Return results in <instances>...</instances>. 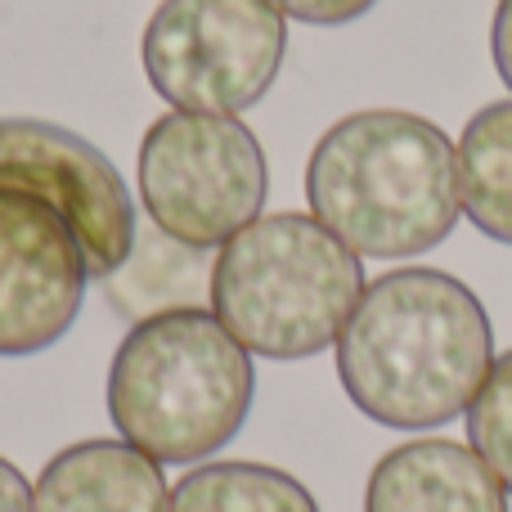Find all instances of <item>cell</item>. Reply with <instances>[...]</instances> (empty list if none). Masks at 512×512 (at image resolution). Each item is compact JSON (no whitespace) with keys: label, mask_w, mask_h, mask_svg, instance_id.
Here are the masks:
<instances>
[{"label":"cell","mask_w":512,"mask_h":512,"mask_svg":"<svg viewBox=\"0 0 512 512\" xmlns=\"http://www.w3.org/2000/svg\"><path fill=\"white\" fill-rule=\"evenodd\" d=\"M495 364V328L463 279L405 265L364 283L337 337V378L369 423L432 432L468 414Z\"/></svg>","instance_id":"1"},{"label":"cell","mask_w":512,"mask_h":512,"mask_svg":"<svg viewBox=\"0 0 512 512\" xmlns=\"http://www.w3.org/2000/svg\"><path fill=\"white\" fill-rule=\"evenodd\" d=\"M306 203L355 256L409 261L441 248L459 225V158L450 135L427 117L360 108L315 140Z\"/></svg>","instance_id":"2"},{"label":"cell","mask_w":512,"mask_h":512,"mask_svg":"<svg viewBox=\"0 0 512 512\" xmlns=\"http://www.w3.org/2000/svg\"><path fill=\"white\" fill-rule=\"evenodd\" d=\"M252 355L203 306L135 319L108 364V418L153 463H203L243 432Z\"/></svg>","instance_id":"3"},{"label":"cell","mask_w":512,"mask_h":512,"mask_svg":"<svg viewBox=\"0 0 512 512\" xmlns=\"http://www.w3.org/2000/svg\"><path fill=\"white\" fill-rule=\"evenodd\" d=\"M364 265L306 212H270L212 261V315L261 360H310L337 346L364 297Z\"/></svg>","instance_id":"4"},{"label":"cell","mask_w":512,"mask_h":512,"mask_svg":"<svg viewBox=\"0 0 512 512\" xmlns=\"http://www.w3.org/2000/svg\"><path fill=\"white\" fill-rule=\"evenodd\" d=\"M140 203L153 230L180 248H225L261 216L270 194L261 140L239 117L162 113L135 153Z\"/></svg>","instance_id":"5"},{"label":"cell","mask_w":512,"mask_h":512,"mask_svg":"<svg viewBox=\"0 0 512 512\" xmlns=\"http://www.w3.org/2000/svg\"><path fill=\"white\" fill-rule=\"evenodd\" d=\"M283 54L288 23L270 0H162L140 36L144 77L180 113H248Z\"/></svg>","instance_id":"6"},{"label":"cell","mask_w":512,"mask_h":512,"mask_svg":"<svg viewBox=\"0 0 512 512\" xmlns=\"http://www.w3.org/2000/svg\"><path fill=\"white\" fill-rule=\"evenodd\" d=\"M0 189L50 203L72 225L90 279H108L135 252V198L117 167L68 126L0 117Z\"/></svg>","instance_id":"7"},{"label":"cell","mask_w":512,"mask_h":512,"mask_svg":"<svg viewBox=\"0 0 512 512\" xmlns=\"http://www.w3.org/2000/svg\"><path fill=\"white\" fill-rule=\"evenodd\" d=\"M86 252L50 203L0 189V355L23 360L68 337L86 301Z\"/></svg>","instance_id":"8"},{"label":"cell","mask_w":512,"mask_h":512,"mask_svg":"<svg viewBox=\"0 0 512 512\" xmlns=\"http://www.w3.org/2000/svg\"><path fill=\"white\" fill-rule=\"evenodd\" d=\"M364 512H508V490L472 445L418 436L373 463Z\"/></svg>","instance_id":"9"},{"label":"cell","mask_w":512,"mask_h":512,"mask_svg":"<svg viewBox=\"0 0 512 512\" xmlns=\"http://www.w3.org/2000/svg\"><path fill=\"white\" fill-rule=\"evenodd\" d=\"M36 512H171L162 463L126 441H77L41 468L32 486Z\"/></svg>","instance_id":"10"},{"label":"cell","mask_w":512,"mask_h":512,"mask_svg":"<svg viewBox=\"0 0 512 512\" xmlns=\"http://www.w3.org/2000/svg\"><path fill=\"white\" fill-rule=\"evenodd\" d=\"M454 158L463 216L486 239L512 248V99L486 104L477 117H468Z\"/></svg>","instance_id":"11"},{"label":"cell","mask_w":512,"mask_h":512,"mask_svg":"<svg viewBox=\"0 0 512 512\" xmlns=\"http://www.w3.org/2000/svg\"><path fill=\"white\" fill-rule=\"evenodd\" d=\"M171 512H319L315 495L292 472L270 463H198L176 481Z\"/></svg>","instance_id":"12"},{"label":"cell","mask_w":512,"mask_h":512,"mask_svg":"<svg viewBox=\"0 0 512 512\" xmlns=\"http://www.w3.org/2000/svg\"><path fill=\"white\" fill-rule=\"evenodd\" d=\"M203 252L180 248L167 234H140L135 252L126 256V265L117 274H108V292H113L117 310L135 319H149L158 310H176V306H194V261Z\"/></svg>","instance_id":"13"},{"label":"cell","mask_w":512,"mask_h":512,"mask_svg":"<svg viewBox=\"0 0 512 512\" xmlns=\"http://www.w3.org/2000/svg\"><path fill=\"white\" fill-rule=\"evenodd\" d=\"M468 445L512 495V351L495 355L477 400L468 405Z\"/></svg>","instance_id":"14"},{"label":"cell","mask_w":512,"mask_h":512,"mask_svg":"<svg viewBox=\"0 0 512 512\" xmlns=\"http://www.w3.org/2000/svg\"><path fill=\"white\" fill-rule=\"evenodd\" d=\"M270 5L283 18H297V23H310V27H342L364 18L378 0H270Z\"/></svg>","instance_id":"15"},{"label":"cell","mask_w":512,"mask_h":512,"mask_svg":"<svg viewBox=\"0 0 512 512\" xmlns=\"http://www.w3.org/2000/svg\"><path fill=\"white\" fill-rule=\"evenodd\" d=\"M490 59H495L499 81L512 90V0L495 5V23H490Z\"/></svg>","instance_id":"16"},{"label":"cell","mask_w":512,"mask_h":512,"mask_svg":"<svg viewBox=\"0 0 512 512\" xmlns=\"http://www.w3.org/2000/svg\"><path fill=\"white\" fill-rule=\"evenodd\" d=\"M0 512H36L32 508V486L14 463L0 454Z\"/></svg>","instance_id":"17"}]
</instances>
